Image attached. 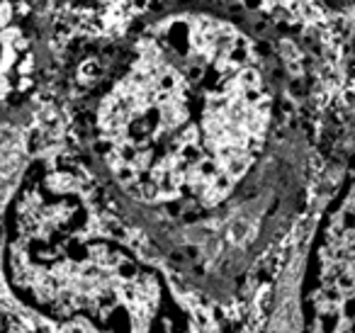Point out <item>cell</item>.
<instances>
[{
    "label": "cell",
    "mask_w": 355,
    "mask_h": 333,
    "mask_svg": "<svg viewBox=\"0 0 355 333\" xmlns=\"http://www.w3.org/2000/svg\"><path fill=\"white\" fill-rule=\"evenodd\" d=\"M314 95L300 44L234 0H168L80 112L88 176L198 292L232 302L302 214Z\"/></svg>",
    "instance_id": "cell-1"
},
{
    "label": "cell",
    "mask_w": 355,
    "mask_h": 333,
    "mask_svg": "<svg viewBox=\"0 0 355 333\" xmlns=\"http://www.w3.org/2000/svg\"><path fill=\"white\" fill-rule=\"evenodd\" d=\"M119 219L90 176L35 163L17 182L6 221L3 270L12 294L69 328H188L163 273L117 234Z\"/></svg>",
    "instance_id": "cell-2"
},
{
    "label": "cell",
    "mask_w": 355,
    "mask_h": 333,
    "mask_svg": "<svg viewBox=\"0 0 355 333\" xmlns=\"http://www.w3.org/2000/svg\"><path fill=\"white\" fill-rule=\"evenodd\" d=\"M295 275V328L355 333V134L338 144Z\"/></svg>",
    "instance_id": "cell-3"
},
{
    "label": "cell",
    "mask_w": 355,
    "mask_h": 333,
    "mask_svg": "<svg viewBox=\"0 0 355 333\" xmlns=\"http://www.w3.org/2000/svg\"><path fill=\"white\" fill-rule=\"evenodd\" d=\"M8 12H0V110L30 85L32 44Z\"/></svg>",
    "instance_id": "cell-4"
}]
</instances>
